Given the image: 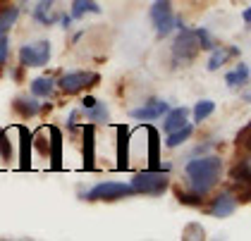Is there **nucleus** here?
<instances>
[{
    "mask_svg": "<svg viewBox=\"0 0 251 241\" xmlns=\"http://www.w3.org/2000/svg\"><path fill=\"white\" fill-rule=\"evenodd\" d=\"M184 177H187V184L192 191L206 196L223 177V158L220 155H203V158L187 160Z\"/></svg>",
    "mask_w": 251,
    "mask_h": 241,
    "instance_id": "1",
    "label": "nucleus"
},
{
    "mask_svg": "<svg viewBox=\"0 0 251 241\" xmlns=\"http://www.w3.org/2000/svg\"><path fill=\"white\" fill-rule=\"evenodd\" d=\"M132 189L134 193H144V196H163L170 186V174L160 172V169H146V172H136L132 177Z\"/></svg>",
    "mask_w": 251,
    "mask_h": 241,
    "instance_id": "2",
    "label": "nucleus"
},
{
    "mask_svg": "<svg viewBox=\"0 0 251 241\" xmlns=\"http://www.w3.org/2000/svg\"><path fill=\"white\" fill-rule=\"evenodd\" d=\"M199 43L194 38V31L192 29H177V36L173 38L170 43V55H173V65L175 67H182V65H189L196 60L199 55Z\"/></svg>",
    "mask_w": 251,
    "mask_h": 241,
    "instance_id": "3",
    "label": "nucleus"
},
{
    "mask_svg": "<svg viewBox=\"0 0 251 241\" xmlns=\"http://www.w3.org/2000/svg\"><path fill=\"white\" fill-rule=\"evenodd\" d=\"M134 196V189L127 182H115V179H108V182H100V184L91 186L86 193H81L84 201H120V198H129Z\"/></svg>",
    "mask_w": 251,
    "mask_h": 241,
    "instance_id": "4",
    "label": "nucleus"
},
{
    "mask_svg": "<svg viewBox=\"0 0 251 241\" xmlns=\"http://www.w3.org/2000/svg\"><path fill=\"white\" fill-rule=\"evenodd\" d=\"M151 22H153L155 36L165 38L175 31V12H173V2L170 0H153L151 5Z\"/></svg>",
    "mask_w": 251,
    "mask_h": 241,
    "instance_id": "5",
    "label": "nucleus"
},
{
    "mask_svg": "<svg viewBox=\"0 0 251 241\" xmlns=\"http://www.w3.org/2000/svg\"><path fill=\"white\" fill-rule=\"evenodd\" d=\"M98 81H100V74H98V72H67V74L60 76L55 84L60 86L62 93L77 96V93L86 91V89H94Z\"/></svg>",
    "mask_w": 251,
    "mask_h": 241,
    "instance_id": "6",
    "label": "nucleus"
},
{
    "mask_svg": "<svg viewBox=\"0 0 251 241\" xmlns=\"http://www.w3.org/2000/svg\"><path fill=\"white\" fill-rule=\"evenodd\" d=\"M50 62V41H36L20 48V65L24 67H46Z\"/></svg>",
    "mask_w": 251,
    "mask_h": 241,
    "instance_id": "7",
    "label": "nucleus"
},
{
    "mask_svg": "<svg viewBox=\"0 0 251 241\" xmlns=\"http://www.w3.org/2000/svg\"><path fill=\"white\" fill-rule=\"evenodd\" d=\"M237 205H239V198H237V193L232 189L220 191L211 203V215L213 217H230L232 213L237 210Z\"/></svg>",
    "mask_w": 251,
    "mask_h": 241,
    "instance_id": "8",
    "label": "nucleus"
},
{
    "mask_svg": "<svg viewBox=\"0 0 251 241\" xmlns=\"http://www.w3.org/2000/svg\"><path fill=\"white\" fill-rule=\"evenodd\" d=\"M168 103L165 100H160V98H153V100H149L146 105H141V108H134V110L129 112V117H134L139 122H153L158 117H163L165 112H168Z\"/></svg>",
    "mask_w": 251,
    "mask_h": 241,
    "instance_id": "9",
    "label": "nucleus"
},
{
    "mask_svg": "<svg viewBox=\"0 0 251 241\" xmlns=\"http://www.w3.org/2000/svg\"><path fill=\"white\" fill-rule=\"evenodd\" d=\"M239 48H220V46H215L211 50V57H208V62H206V67H208V72H215V70H220L225 62H227V57H239Z\"/></svg>",
    "mask_w": 251,
    "mask_h": 241,
    "instance_id": "10",
    "label": "nucleus"
},
{
    "mask_svg": "<svg viewBox=\"0 0 251 241\" xmlns=\"http://www.w3.org/2000/svg\"><path fill=\"white\" fill-rule=\"evenodd\" d=\"M48 131H50V141H48V158H50V167L53 169H58L62 163H60V158H62V131H60V127H48Z\"/></svg>",
    "mask_w": 251,
    "mask_h": 241,
    "instance_id": "11",
    "label": "nucleus"
},
{
    "mask_svg": "<svg viewBox=\"0 0 251 241\" xmlns=\"http://www.w3.org/2000/svg\"><path fill=\"white\" fill-rule=\"evenodd\" d=\"M165 117V122H163V129L165 131H173V129H179V127H184L187 122H189V110L187 108H182V105H177V108H168V112L163 115Z\"/></svg>",
    "mask_w": 251,
    "mask_h": 241,
    "instance_id": "12",
    "label": "nucleus"
},
{
    "mask_svg": "<svg viewBox=\"0 0 251 241\" xmlns=\"http://www.w3.org/2000/svg\"><path fill=\"white\" fill-rule=\"evenodd\" d=\"M12 108H15V112L22 115L24 120H29V117H36L41 112V103H39V98H34V96H31V98H29V96H17Z\"/></svg>",
    "mask_w": 251,
    "mask_h": 241,
    "instance_id": "13",
    "label": "nucleus"
},
{
    "mask_svg": "<svg viewBox=\"0 0 251 241\" xmlns=\"http://www.w3.org/2000/svg\"><path fill=\"white\" fill-rule=\"evenodd\" d=\"M53 5H55V0H39V5L34 7V19L43 26H55L60 15H50Z\"/></svg>",
    "mask_w": 251,
    "mask_h": 241,
    "instance_id": "14",
    "label": "nucleus"
},
{
    "mask_svg": "<svg viewBox=\"0 0 251 241\" xmlns=\"http://www.w3.org/2000/svg\"><path fill=\"white\" fill-rule=\"evenodd\" d=\"M225 84H227L230 89H244V86L249 84V65L239 62L234 70H230V72L225 74Z\"/></svg>",
    "mask_w": 251,
    "mask_h": 241,
    "instance_id": "15",
    "label": "nucleus"
},
{
    "mask_svg": "<svg viewBox=\"0 0 251 241\" xmlns=\"http://www.w3.org/2000/svg\"><path fill=\"white\" fill-rule=\"evenodd\" d=\"M55 89H58V84H55L53 76H36L31 81V96L34 98H50Z\"/></svg>",
    "mask_w": 251,
    "mask_h": 241,
    "instance_id": "16",
    "label": "nucleus"
},
{
    "mask_svg": "<svg viewBox=\"0 0 251 241\" xmlns=\"http://www.w3.org/2000/svg\"><path fill=\"white\" fill-rule=\"evenodd\" d=\"M86 15H100V5L96 0H72V19H84Z\"/></svg>",
    "mask_w": 251,
    "mask_h": 241,
    "instance_id": "17",
    "label": "nucleus"
},
{
    "mask_svg": "<svg viewBox=\"0 0 251 241\" xmlns=\"http://www.w3.org/2000/svg\"><path fill=\"white\" fill-rule=\"evenodd\" d=\"M17 19H20V7L17 5H2L0 7V36L10 34V29L15 26Z\"/></svg>",
    "mask_w": 251,
    "mask_h": 241,
    "instance_id": "18",
    "label": "nucleus"
},
{
    "mask_svg": "<svg viewBox=\"0 0 251 241\" xmlns=\"http://www.w3.org/2000/svg\"><path fill=\"white\" fill-rule=\"evenodd\" d=\"M194 134V124L192 122H187L184 127H179V129H173L168 131V139H165V146L168 148H177V146H182L184 141H189Z\"/></svg>",
    "mask_w": 251,
    "mask_h": 241,
    "instance_id": "19",
    "label": "nucleus"
},
{
    "mask_svg": "<svg viewBox=\"0 0 251 241\" xmlns=\"http://www.w3.org/2000/svg\"><path fill=\"white\" fill-rule=\"evenodd\" d=\"M149 131V163H151V169H158L160 167V134L153 127H146Z\"/></svg>",
    "mask_w": 251,
    "mask_h": 241,
    "instance_id": "20",
    "label": "nucleus"
},
{
    "mask_svg": "<svg viewBox=\"0 0 251 241\" xmlns=\"http://www.w3.org/2000/svg\"><path fill=\"white\" fill-rule=\"evenodd\" d=\"M232 179H234V186H249L251 167H249V160H247V158H242L237 165L232 167Z\"/></svg>",
    "mask_w": 251,
    "mask_h": 241,
    "instance_id": "21",
    "label": "nucleus"
},
{
    "mask_svg": "<svg viewBox=\"0 0 251 241\" xmlns=\"http://www.w3.org/2000/svg\"><path fill=\"white\" fill-rule=\"evenodd\" d=\"M81 115H86L94 124H103V122H108L110 120V112H108V105L105 103H100L96 100L91 108H86V110H81Z\"/></svg>",
    "mask_w": 251,
    "mask_h": 241,
    "instance_id": "22",
    "label": "nucleus"
},
{
    "mask_svg": "<svg viewBox=\"0 0 251 241\" xmlns=\"http://www.w3.org/2000/svg\"><path fill=\"white\" fill-rule=\"evenodd\" d=\"M213 112H215V103H213V100H208V98H203V100L194 103V124H199V122L208 120Z\"/></svg>",
    "mask_w": 251,
    "mask_h": 241,
    "instance_id": "23",
    "label": "nucleus"
},
{
    "mask_svg": "<svg viewBox=\"0 0 251 241\" xmlns=\"http://www.w3.org/2000/svg\"><path fill=\"white\" fill-rule=\"evenodd\" d=\"M117 134H120V139H117V141H120V144H117V150H120V153H117V160H120V163H117V169H125V167H127V134H129V129H127L125 124H120V127H117Z\"/></svg>",
    "mask_w": 251,
    "mask_h": 241,
    "instance_id": "24",
    "label": "nucleus"
},
{
    "mask_svg": "<svg viewBox=\"0 0 251 241\" xmlns=\"http://www.w3.org/2000/svg\"><path fill=\"white\" fill-rule=\"evenodd\" d=\"M192 31H194V38H196V43H199L201 50H213V48H215V38L211 36V31H208L206 26H196Z\"/></svg>",
    "mask_w": 251,
    "mask_h": 241,
    "instance_id": "25",
    "label": "nucleus"
},
{
    "mask_svg": "<svg viewBox=\"0 0 251 241\" xmlns=\"http://www.w3.org/2000/svg\"><path fill=\"white\" fill-rule=\"evenodd\" d=\"M84 160L86 167L94 165V124L84 127Z\"/></svg>",
    "mask_w": 251,
    "mask_h": 241,
    "instance_id": "26",
    "label": "nucleus"
},
{
    "mask_svg": "<svg viewBox=\"0 0 251 241\" xmlns=\"http://www.w3.org/2000/svg\"><path fill=\"white\" fill-rule=\"evenodd\" d=\"M177 198H179V203H184V205H201L203 203V196L196 193V191H177Z\"/></svg>",
    "mask_w": 251,
    "mask_h": 241,
    "instance_id": "27",
    "label": "nucleus"
},
{
    "mask_svg": "<svg viewBox=\"0 0 251 241\" xmlns=\"http://www.w3.org/2000/svg\"><path fill=\"white\" fill-rule=\"evenodd\" d=\"M7 55H10V38L7 34H2L0 36V67L7 62Z\"/></svg>",
    "mask_w": 251,
    "mask_h": 241,
    "instance_id": "28",
    "label": "nucleus"
},
{
    "mask_svg": "<svg viewBox=\"0 0 251 241\" xmlns=\"http://www.w3.org/2000/svg\"><path fill=\"white\" fill-rule=\"evenodd\" d=\"M31 144H34V148H36V150H43V153L48 155V141L41 136V131L36 134V136H34V141H31Z\"/></svg>",
    "mask_w": 251,
    "mask_h": 241,
    "instance_id": "29",
    "label": "nucleus"
},
{
    "mask_svg": "<svg viewBox=\"0 0 251 241\" xmlns=\"http://www.w3.org/2000/svg\"><path fill=\"white\" fill-rule=\"evenodd\" d=\"M96 100H98V98H94V96H84V98H81V110H86V108H91V105H94Z\"/></svg>",
    "mask_w": 251,
    "mask_h": 241,
    "instance_id": "30",
    "label": "nucleus"
},
{
    "mask_svg": "<svg viewBox=\"0 0 251 241\" xmlns=\"http://www.w3.org/2000/svg\"><path fill=\"white\" fill-rule=\"evenodd\" d=\"M58 22L62 24V29H70V24H72V17H70V15H65V17H60Z\"/></svg>",
    "mask_w": 251,
    "mask_h": 241,
    "instance_id": "31",
    "label": "nucleus"
},
{
    "mask_svg": "<svg viewBox=\"0 0 251 241\" xmlns=\"http://www.w3.org/2000/svg\"><path fill=\"white\" fill-rule=\"evenodd\" d=\"M242 17H244V24H249V22H251V10H249V7L242 12Z\"/></svg>",
    "mask_w": 251,
    "mask_h": 241,
    "instance_id": "32",
    "label": "nucleus"
},
{
    "mask_svg": "<svg viewBox=\"0 0 251 241\" xmlns=\"http://www.w3.org/2000/svg\"><path fill=\"white\" fill-rule=\"evenodd\" d=\"M2 2H5V0H0V7H2Z\"/></svg>",
    "mask_w": 251,
    "mask_h": 241,
    "instance_id": "33",
    "label": "nucleus"
},
{
    "mask_svg": "<svg viewBox=\"0 0 251 241\" xmlns=\"http://www.w3.org/2000/svg\"><path fill=\"white\" fill-rule=\"evenodd\" d=\"M22 2H29V0H22Z\"/></svg>",
    "mask_w": 251,
    "mask_h": 241,
    "instance_id": "34",
    "label": "nucleus"
}]
</instances>
